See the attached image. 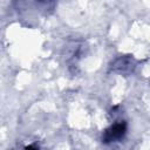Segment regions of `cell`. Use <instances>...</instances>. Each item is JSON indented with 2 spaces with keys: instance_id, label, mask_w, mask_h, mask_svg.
Masks as SVG:
<instances>
[{
  "instance_id": "6da1fadb",
  "label": "cell",
  "mask_w": 150,
  "mask_h": 150,
  "mask_svg": "<svg viewBox=\"0 0 150 150\" xmlns=\"http://www.w3.org/2000/svg\"><path fill=\"white\" fill-rule=\"evenodd\" d=\"M125 132V124L124 123H118V124H115L114 127H111L107 134H105V142H110L112 139H117L120 137H122Z\"/></svg>"
}]
</instances>
